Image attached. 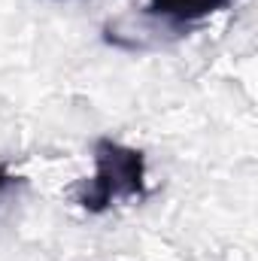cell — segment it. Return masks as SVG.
<instances>
[{"instance_id":"cell-1","label":"cell","mask_w":258,"mask_h":261,"mask_svg":"<svg viewBox=\"0 0 258 261\" xmlns=\"http://www.w3.org/2000/svg\"><path fill=\"white\" fill-rule=\"evenodd\" d=\"M146 195V158L140 149L122 146L110 137L94 143V176L79 195L82 210L104 213L122 197Z\"/></svg>"},{"instance_id":"cell-2","label":"cell","mask_w":258,"mask_h":261,"mask_svg":"<svg viewBox=\"0 0 258 261\" xmlns=\"http://www.w3.org/2000/svg\"><path fill=\"white\" fill-rule=\"evenodd\" d=\"M231 0H149L146 12L158 15V18H170V21H197L207 18L219 9H225Z\"/></svg>"},{"instance_id":"cell-3","label":"cell","mask_w":258,"mask_h":261,"mask_svg":"<svg viewBox=\"0 0 258 261\" xmlns=\"http://www.w3.org/2000/svg\"><path fill=\"white\" fill-rule=\"evenodd\" d=\"M12 182H15V176H12V173H9V167L0 161V192H3V189H9Z\"/></svg>"}]
</instances>
